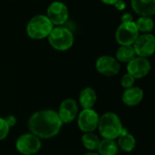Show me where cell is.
Listing matches in <instances>:
<instances>
[{"mask_svg": "<svg viewBox=\"0 0 155 155\" xmlns=\"http://www.w3.org/2000/svg\"><path fill=\"white\" fill-rule=\"evenodd\" d=\"M132 47L137 57L148 58L155 53V36L150 33L140 35Z\"/></svg>", "mask_w": 155, "mask_h": 155, "instance_id": "obj_8", "label": "cell"}, {"mask_svg": "<svg viewBox=\"0 0 155 155\" xmlns=\"http://www.w3.org/2000/svg\"><path fill=\"white\" fill-rule=\"evenodd\" d=\"M139 36L140 32L134 21L121 23L115 33L116 41L120 46H132Z\"/></svg>", "mask_w": 155, "mask_h": 155, "instance_id": "obj_5", "label": "cell"}, {"mask_svg": "<svg viewBox=\"0 0 155 155\" xmlns=\"http://www.w3.org/2000/svg\"><path fill=\"white\" fill-rule=\"evenodd\" d=\"M121 23H126V22H132L133 21V17L130 13H124L122 14L121 18Z\"/></svg>", "mask_w": 155, "mask_h": 155, "instance_id": "obj_25", "label": "cell"}, {"mask_svg": "<svg viewBox=\"0 0 155 155\" xmlns=\"http://www.w3.org/2000/svg\"><path fill=\"white\" fill-rule=\"evenodd\" d=\"M134 83H135V79L130 74L126 73L124 74L121 79H120V85L126 90V89H130L131 87L134 86Z\"/></svg>", "mask_w": 155, "mask_h": 155, "instance_id": "obj_21", "label": "cell"}, {"mask_svg": "<svg viewBox=\"0 0 155 155\" xmlns=\"http://www.w3.org/2000/svg\"><path fill=\"white\" fill-rule=\"evenodd\" d=\"M18 152L23 155H33L41 148V140L33 133H25L20 135L16 142Z\"/></svg>", "mask_w": 155, "mask_h": 155, "instance_id": "obj_6", "label": "cell"}, {"mask_svg": "<svg viewBox=\"0 0 155 155\" xmlns=\"http://www.w3.org/2000/svg\"><path fill=\"white\" fill-rule=\"evenodd\" d=\"M133 11L140 17L155 15V0H130Z\"/></svg>", "mask_w": 155, "mask_h": 155, "instance_id": "obj_13", "label": "cell"}, {"mask_svg": "<svg viewBox=\"0 0 155 155\" xmlns=\"http://www.w3.org/2000/svg\"><path fill=\"white\" fill-rule=\"evenodd\" d=\"M58 114L62 123L72 122L79 115V107H78L76 101L73 99L64 100L59 105Z\"/></svg>", "mask_w": 155, "mask_h": 155, "instance_id": "obj_12", "label": "cell"}, {"mask_svg": "<svg viewBox=\"0 0 155 155\" xmlns=\"http://www.w3.org/2000/svg\"><path fill=\"white\" fill-rule=\"evenodd\" d=\"M46 16L54 26L60 27L68 21L69 12L67 5H65L63 2L54 1L48 7Z\"/></svg>", "mask_w": 155, "mask_h": 155, "instance_id": "obj_7", "label": "cell"}, {"mask_svg": "<svg viewBox=\"0 0 155 155\" xmlns=\"http://www.w3.org/2000/svg\"><path fill=\"white\" fill-rule=\"evenodd\" d=\"M79 101L83 110L92 109V107L95 105L97 101V93L92 88L87 87L83 89L80 93Z\"/></svg>", "mask_w": 155, "mask_h": 155, "instance_id": "obj_16", "label": "cell"}, {"mask_svg": "<svg viewBox=\"0 0 155 155\" xmlns=\"http://www.w3.org/2000/svg\"><path fill=\"white\" fill-rule=\"evenodd\" d=\"M48 43L56 50L66 51L74 44V35L70 29L66 27H54L48 37Z\"/></svg>", "mask_w": 155, "mask_h": 155, "instance_id": "obj_4", "label": "cell"}, {"mask_svg": "<svg viewBox=\"0 0 155 155\" xmlns=\"http://www.w3.org/2000/svg\"><path fill=\"white\" fill-rule=\"evenodd\" d=\"M83 155H100L99 153H96V152H87Z\"/></svg>", "mask_w": 155, "mask_h": 155, "instance_id": "obj_27", "label": "cell"}, {"mask_svg": "<svg viewBox=\"0 0 155 155\" xmlns=\"http://www.w3.org/2000/svg\"><path fill=\"white\" fill-rule=\"evenodd\" d=\"M81 142L87 150H98L101 140H100L99 136L96 135L94 132H87L82 135Z\"/></svg>", "mask_w": 155, "mask_h": 155, "instance_id": "obj_19", "label": "cell"}, {"mask_svg": "<svg viewBox=\"0 0 155 155\" xmlns=\"http://www.w3.org/2000/svg\"><path fill=\"white\" fill-rule=\"evenodd\" d=\"M6 122L8 123V125L11 128V127H14L17 123V118L13 115H8L7 116L6 118H4Z\"/></svg>", "mask_w": 155, "mask_h": 155, "instance_id": "obj_23", "label": "cell"}, {"mask_svg": "<svg viewBox=\"0 0 155 155\" xmlns=\"http://www.w3.org/2000/svg\"><path fill=\"white\" fill-rule=\"evenodd\" d=\"M154 155H155V154H154Z\"/></svg>", "mask_w": 155, "mask_h": 155, "instance_id": "obj_28", "label": "cell"}, {"mask_svg": "<svg viewBox=\"0 0 155 155\" xmlns=\"http://www.w3.org/2000/svg\"><path fill=\"white\" fill-rule=\"evenodd\" d=\"M144 92L140 87L133 86L130 89H126L121 96L122 102L129 107H134L139 105L143 100Z\"/></svg>", "mask_w": 155, "mask_h": 155, "instance_id": "obj_14", "label": "cell"}, {"mask_svg": "<svg viewBox=\"0 0 155 155\" xmlns=\"http://www.w3.org/2000/svg\"><path fill=\"white\" fill-rule=\"evenodd\" d=\"M136 57V53L132 46H120L116 51V59L119 62L129 63Z\"/></svg>", "mask_w": 155, "mask_h": 155, "instance_id": "obj_18", "label": "cell"}, {"mask_svg": "<svg viewBox=\"0 0 155 155\" xmlns=\"http://www.w3.org/2000/svg\"><path fill=\"white\" fill-rule=\"evenodd\" d=\"M114 7L116 8V9H118L120 11H123L126 8V3L124 0H118V1L114 4Z\"/></svg>", "mask_w": 155, "mask_h": 155, "instance_id": "obj_24", "label": "cell"}, {"mask_svg": "<svg viewBox=\"0 0 155 155\" xmlns=\"http://www.w3.org/2000/svg\"><path fill=\"white\" fill-rule=\"evenodd\" d=\"M54 28V25L50 22L46 15H37L33 17L27 25V34L32 39H43L48 38Z\"/></svg>", "mask_w": 155, "mask_h": 155, "instance_id": "obj_3", "label": "cell"}, {"mask_svg": "<svg viewBox=\"0 0 155 155\" xmlns=\"http://www.w3.org/2000/svg\"><path fill=\"white\" fill-rule=\"evenodd\" d=\"M98 151L100 155H117L119 152V146L115 140L103 139L100 142Z\"/></svg>", "mask_w": 155, "mask_h": 155, "instance_id": "obj_17", "label": "cell"}, {"mask_svg": "<svg viewBox=\"0 0 155 155\" xmlns=\"http://www.w3.org/2000/svg\"><path fill=\"white\" fill-rule=\"evenodd\" d=\"M97 71L106 77L116 76L120 70V62L111 56H101L96 61Z\"/></svg>", "mask_w": 155, "mask_h": 155, "instance_id": "obj_11", "label": "cell"}, {"mask_svg": "<svg viewBox=\"0 0 155 155\" xmlns=\"http://www.w3.org/2000/svg\"><path fill=\"white\" fill-rule=\"evenodd\" d=\"M151 64L148 58L135 57L127 64V73L131 75L135 80L142 79L150 71Z\"/></svg>", "mask_w": 155, "mask_h": 155, "instance_id": "obj_10", "label": "cell"}, {"mask_svg": "<svg viewBox=\"0 0 155 155\" xmlns=\"http://www.w3.org/2000/svg\"><path fill=\"white\" fill-rule=\"evenodd\" d=\"M117 139V144L119 146V149L125 152H130L136 147V140L134 136L130 133L126 129H123L122 132Z\"/></svg>", "mask_w": 155, "mask_h": 155, "instance_id": "obj_15", "label": "cell"}, {"mask_svg": "<svg viewBox=\"0 0 155 155\" xmlns=\"http://www.w3.org/2000/svg\"><path fill=\"white\" fill-rule=\"evenodd\" d=\"M139 32L143 34L150 33L154 28V22L150 17H140L135 22Z\"/></svg>", "mask_w": 155, "mask_h": 155, "instance_id": "obj_20", "label": "cell"}, {"mask_svg": "<svg viewBox=\"0 0 155 155\" xmlns=\"http://www.w3.org/2000/svg\"><path fill=\"white\" fill-rule=\"evenodd\" d=\"M10 130V127L8 125L4 118H0V141L7 138Z\"/></svg>", "mask_w": 155, "mask_h": 155, "instance_id": "obj_22", "label": "cell"}, {"mask_svg": "<svg viewBox=\"0 0 155 155\" xmlns=\"http://www.w3.org/2000/svg\"><path fill=\"white\" fill-rule=\"evenodd\" d=\"M99 120V114L92 109L82 110L78 115V126L84 133L93 132L98 129Z\"/></svg>", "mask_w": 155, "mask_h": 155, "instance_id": "obj_9", "label": "cell"}, {"mask_svg": "<svg viewBox=\"0 0 155 155\" xmlns=\"http://www.w3.org/2000/svg\"><path fill=\"white\" fill-rule=\"evenodd\" d=\"M98 129L103 139L115 140L120 135L124 128L119 116L109 111L100 117Z\"/></svg>", "mask_w": 155, "mask_h": 155, "instance_id": "obj_2", "label": "cell"}, {"mask_svg": "<svg viewBox=\"0 0 155 155\" xmlns=\"http://www.w3.org/2000/svg\"><path fill=\"white\" fill-rule=\"evenodd\" d=\"M62 121L57 111L43 110L31 115L28 120V129L39 139H50L60 131Z\"/></svg>", "mask_w": 155, "mask_h": 155, "instance_id": "obj_1", "label": "cell"}, {"mask_svg": "<svg viewBox=\"0 0 155 155\" xmlns=\"http://www.w3.org/2000/svg\"><path fill=\"white\" fill-rule=\"evenodd\" d=\"M101 1L106 5H110V6L113 5L114 6V4L118 1V0H101Z\"/></svg>", "mask_w": 155, "mask_h": 155, "instance_id": "obj_26", "label": "cell"}]
</instances>
